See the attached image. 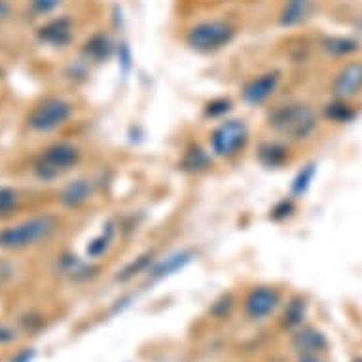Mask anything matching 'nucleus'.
<instances>
[{"mask_svg": "<svg viewBox=\"0 0 362 362\" xmlns=\"http://www.w3.org/2000/svg\"><path fill=\"white\" fill-rule=\"evenodd\" d=\"M330 95L355 101L362 95V61L347 59L330 80Z\"/></svg>", "mask_w": 362, "mask_h": 362, "instance_id": "0eeeda50", "label": "nucleus"}, {"mask_svg": "<svg viewBox=\"0 0 362 362\" xmlns=\"http://www.w3.org/2000/svg\"><path fill=\"white\" fill-rule=\"evenodd\" d=\"M315 177H317V163H308V165H303L300 171L296 173V177L292 178L291 182V197L294 199H300L309 192L311 185H313Z\"/></svg>", "mask_w": 362, "mask_h": 362, "instance_id": "4be33fe9", "label": "nucleus"}, {"mask_svg": "<svg viewBox=\"0 0 362 362\" xmlns=\"http://www.w3.org/2000/svg\"><path fill=\"white\" fill-rule=\"evenodd\" d=\"M36 36L49 48H65L74 38V21L66 16L49 19L36 30Z\"/></svg>", "mask_w": 362, "mask_h": 362, "instance_id": "9b49d317", "label": "nucleus"}, {"mask_svg": "<svg viewBox=\"0 0 362 362\" xmlns=\"http://www.w3.org/2000/svg\"><path fill=\"white\" fill-rule=\"evenodd\" d=\"M19 207V196L18 192L8 186L0 188V216L6 218L10 214H13Z\"/></svg>", "mask_w": 362, "mask_h": 362, "instance_id": "a878e982", "label": "nucleus"}, {"mask_svg": "<svg viewBox=\"0 0 362 362\" xmlns=\"http://www.w3.org/2000/svg\"><path fill=\"white\" fill-rule=\"evenodd\" d=\"M321 118L311 105L302 101L283 103L267 114V127L285 143H305L319 131Z\"/></svg>", "mask_w": 362, "mask_h": 362, "instance_id": "f257e3e1", "label": "nucleus"}, {"mask_svg": "<svg viewBox=\"0 0 362 362\" xmlns=\"http://www.w3.org/2000/svg\"><path fill=\"white\" fill-rule=\"evenodd\" d=\"M305 315H308V302L303 300V298H292L291 302L286 303L285 313H283V325L286 328H300L302 327L303 319H305Z\"/></svg>", "mask_w": 362, "mask_h": 362, "instance_id": "5701e85b", "label": "nucleus"}, {"mask_svg": "<svg viewBox=\"0 0 362 362\" xmlns=\"http://www.w3.org/2000/svg\"><path fill=\"white\" fill-rule=\"evenodd\" d=\"M97 185L93 178L78 177L66 182L59 192V203L65 209H80L95 196Z\"/></svg>", "mask_w": 362, "mask_h": 362, "instance_id": "f8f14e48", "label": "nucleus"}, {"mask_svg": "<svg viewBox=\"0 0 362 362\" xmlns=\"http://www.w3.org/2000/svg\"><path fill=\"white\" fill-rule=\"evenodd\" d=\"M82 54L91 63H107L114 54V42L107 33H95L83 44Z\"/></svg>", "mask_w": 362, "mask_h": 362, "instance_id": "dca6fc26", "label": "nucleus"}, {"mask_svg": "<svg viewBox=\"0 0 362 362\" xmlns=\"http://www.w3.org/2000/svg\"><path fill=\"white\" fill-rule=\"evenodd\" d=\"M118 57H119V66L124 69V74L131 71V49L127 48V44H122L118 49Z\"/></svg>", "mask_w": 362, "mask_h": 362, "instance_id": "c85d7f7f", "label": "nucleus"}, {"mask_svg": "<svg viewBox=\"0 0 362 362\" xmlns=\"http://www.w3.org/2000/svg\"><path fill=\"white\" fill-rule=\"evenodd\" d=\"M0 78H2V69H0Z\"/></svg>", "mask_w": 362, "mask_h": 362, "instance_id": "f704fd0d", "label": "nucleus"}, {"mask_svg": "<svg viewBox=\"0 0 362 362\" xmlns=\"http://www.w3.org/2000/svg\"><path fill=\"white\" fill-rule=\"evenodd\" d=\"M321 49L332 59H353L361 52V42L351 36H325L321 42Z\"/></svg>", "mask_w": 362, "mask_h": 362, "instance_id": "2eb2a0df", "label": "nucleus"}, {"mask_svg": "<svg viewBox=\"0 0 362 362\" xmlns=\"http://www.w3.org/2000/svg\"><path fill=\"white\" fill-rule=\"evenodd\" d=\"M82 161V150L74 143H54L42 150L33 163V173L42 182H54L65 177Z\"/></svg>", "mask_w": 362, "mask_h": 362, "instance_id": "7ed1b4c3", "label": "nucleus"}, {"mask_svg": "<svg viewBox=\"0 0 362 362\" xmlns=\"http://www.w3.org/2000/svg\"><path fill=\"white\" fill-rule=\"evenodd\" d=\"M154 250H146L143 255L135 256L133 260L127 262V264L119 269L118 275H116V281H118V283H127V281L135 279L139 275L146 274L150 269V266L154 264Z\"/></svg>", "mask_w": 362, "mask_h": 362, "instance_id": "aec40b11", "label": "nucleus"}, {"mask_svg": "<svg viewBox=\"0 0 362 362\" xmlns=\"http://www.w3.org/2000/svg\"><path fill=\"white\" fill-rule=\"evenodd\" d=\"M294 213H296V199L288 196L275 203L272 211H269V218L275 220V222H283V220L291 218Z\"/></svg>", "mask_w": 362, "mask_h": 362, "instance_id": "bb28decb", "label": "nucleus"}, {"mask_svg": "<svg viewBox=\"0 0 362 362\" xmlns=\"http://www.w3.org/2000/svg\"><path fill=\"white\" fill-rule=\"evenodd\" d=\"M238 35V29L232 21L226 19H205L192 25L186 30V46L197 54H214L230 46Z\"/></svg>", "mask_w": 362, "mask_h": 362, "instance_id": "20e7f679", "label": "nucleus"}, {"mask_svg": "<svg viewBox=\"0 0 362 362\" xmlns=\"http://www.w3.org/2000/svg\"><path fill=\"white\" fill-rule=\"evenodd\" d=\"M300 362H322V361L319 358V355H308V356H302Z\"/></svg>", "mask_w": 362, "mask_h": 362, "instance_id": "473e14b6", "label": "nucleus"}, {"mask_svg": "<svg viewBox=\"0 0 362 362\" xmlns=\"http://www.w3.org/2000/svg\"><path fill=\"white\" fill-rule=\"evenodd\" d=\"M213 165V156L205 152L202 146H190L180 158V169L192 175H199L211 169Z\"/></svg>", "mask_w": 362, "mask_h": 362, "instance_id": "6ab92c4d", "label": "nucleus"}, {"mask_svg": "<svg viewBox=\"0 0 362 362\" xmlns=\"http://www.w3.org/2000/svg\"><path fill=\"white\" fill-rule=\"evenodd\" d=\"M294 347L302 353V356L321 355L328 347L327 336L317 328H300L294 334Z\"/></svg>", "mask_w": 362, "mask_h": 362, "instance_id": "f3484780", "label": "nucleus"}, {"mask_svg": "<svg viewBox=\"0 0 362 362\" xmlns=\"http://www.w3.org/2000/svg\"><path fill=\"white\" fill-rule=\"evenodd\" d=\"M61 4H63V0H29V10L33 16L42 18V16H49L52 12H55Z\"/></svg>", "mask_w": 362, "mask_h": 362, "instance_id": "cd10ccee", "label": "nucleus"}, {"mask_svg": "<svg viewBox=\"0 0 362 362\" xmlns=\"http://www.w3.org/2000/svg\"><path fill=\"white\" fill-rule=\"evenodd\" d=\"M61 269H63V274L71 275L72 279H80V277L88 279V277L93 275L91 272H95V267L91 266V264L78 260L76 256H65L61 260Z\"/></svg>", "mask_w": 362, "mask_h": 362, "instance_id": "b1692460", "label": "nucleus"}, {"mask_svg": "<svg viewBox=\"0 0 362 362\" xmlns=\"http://www.w3.org/2000/svg\"><path fill=\"white\" fill-rule=\"evenodd\" d=\"M194 260H196V252L192 249L173 250V252H169V255L160 258V260H154V264H152L148 272H146V277H148V281H152V283L167 279V277H171V275L182 272V269L190 266Z\"/></svg>", "mask_w": 362, "mask_h": 362, "instance_id": "9d476101", "label": "nucleus"}, {"mask_svg": "<svg viewBox=\"0 0 362 362\" xmlns=\"http://www.w3.org/2000/svg\"><path fill=\"white\" fill-rule=\"evenodd\" d=\"M321 114L328 124L347 125V124H353V122L358 118V108L355 107V103L353 101L332 97V99L322 107Z\"/></svg>", "mask_w": 362, "mask_h": 362, "instance_id": "4468645a", "label": "nucleus"}, {"mask_svg": "<svg viewBox=\"0 0 362 362\" xmlns=\"http://www.w3.org/2000/svg\"><path fill=\"white\" fill-rule=\"evenodd\" d=\"M116 238V224L114 222H107L103 226V230L99 235L91 239L86 247L89 258H101L103 255H107L108 249L112 247V241Z\"/></svg>", "mask_w": 362, "mask_h": 362, "instance_id": "412c9836", "label": "nucleus"}, {"mask_svg": "<svg viewBox=\"0 0 362 362\" xmlns=\"http://www.w3.org/2000/svg\"><path fill=\"white\" fill-rule=\"evenodd\" d=\"M281 294L274 286H256L245 298V313L252 321H264L279 308Z\"/></svg>", "mask_w": 362, "mask_h": 362, "instance_id": "1a4fd4ad", "label": "nucleus"}, {"mask_svg": "<svg viewBox=\"0 0 362 362\" xmlns=\"http://www.w3.org/2000/svg\"><path fill=\"white\" fill-rule=\"evenodd\" d=\"M33 356H35V353H33V351H23V353H21L19 356H16L12 362H30V358H33Z\"/></svg>", "mask_w": 362, "mask_h": 362, "instance_id": "2f4dec72", "label": "nucleus"}, {"mask_svg": "<svg viewBox=\"0 0 362 362\" xmlns=\"http://www.w3.org/2000/svg\"><path fill=\"white\" fill-rule=\"evenodd\" d=\"M16 338V332L10 330V328H0V344H8Z\"/></svg>", "mask_w": 362, "mask_h": 362, "instance_id": "c756f323", "label": "nucleus"}, {"mask_svg": "<svg viewBox=\"0 0 362 362\" xmlns=\"http://www.w3.org/2000/svg\"><path fill=\"white\" fill-rule=\"evenodd\" d=\"M8 13H10V4H8V0H0V23L8 18Z\"/></svg>", "mask_w": 362, "mask_h": 362, "instance_id": "7c9ffc66", "label": "nucleus"}, {"mask_svg": "<svg viewBox=\"0 0 362 362\" xmlns=\"http://www.w3.org/2000/svg\"><path fill=\"white\" fill-rule=\"evenodd\" d=\"M250 141L249 125L245 124V119L239 118H224L220 119L209 137V146L213 156L220 160H232L247 148Z\"/></svg>", "mask_w": 362, "mask_h": 362, "instance_id": "39448f33", "label": "nucleus"}, {"mask_svg": "<svg viewBox=\"0 0 362 362\" xmlns=\"http://www.w3.org/2000/svg\"><path fill=\"white\" fill-rule=\"evenodd\" d=\"M311 12H313L311 0H286L285 6L279 12V25L285 29L298 27L311 18Z\"/></svg>", "mask_w": 362, "mask_h": 362, "instance_id": "a211bd4d", "label": "nucleus"}, {"mask_svg": "<svg viewBox=\"0 0 362 362\" xmlns=\"http://www.w3.org/2000/svg\"><path fill=\"white\" fill-rule=\"evenodd\" d=\"M355 362H362V358H356V361Z\"/></svg>", "mask_w": 362, "mask_h": 362, "instance_id": "72a5a7b5", "label": "nucleus"}, {"mask_svg": "<svg viewBox=\"0 0 362 362\" xmlns=\"http://www.w3.org/2000/svg\"><path fill=\"white\" fill-rule=\"evenodd\" d=\"M74 107L63 97H46L27 116V125L35 133H52L72 118Z\"/></svg>", "mask_w": 362, "mask_h": 362, "instance_id": "423d86ee", "label": "nucleus"}, {"mask_svg": "<svg viewBox=\"0 0 362 362\" xmlns=\"http://www.w3.org/2000/svg\"><path fill=\"white\" fill-rule=\"evenodd\" d=\"M283 74L279 71H266L258 76L250 78L241 89V101L247 107H260L275 95L279 89Z\"/></svg>", "mask_w": 362, "mask_h": 362, "instance_id": "6e6552de", "label": "nucleus"}, {"mask_svg": "<svg viewBox=\"0 0 362 362\" xmlns=\"http://www.w3.org/2000/svg\"><path fill=\"white\" fill-rule=\"evenodd\" d=\"M256 160L260 161L266 169H281L291 161L288 144L285 141H279V139L262 141L256 148Z\"/></svg>", "mask_w": 362, "mask_h": 362, "instance_id": "ddd939ff", "label": "nucleus"}, {"mask_svg": "<svg viewBox=\"0 0 362 362\" xmlns=\"http://www.w3.org/2000/svg\"><path fill=\"white\" fill-rule=\"evenodd\" d=\"M59 230V220L54 214H33L0 232V249L21 250L46 243Z\"/></svg>", "mask_w": 362, "mask_h": 362, "instance_id": "f03ea898", "label": "nucleus"}, {"mask_svg": "<svg viewBox=\"0 0 362 362\" xmlns=\"http://www.w3.org/2000/svg\"><path fill=\"white\" fill-rule=\"evenodd\" d=\"M232 101L226 99V97H218V99H213L209 101L203 108V114L211 119H224L228 118V114L232 112Z\"/></svg>", "mask_w": 362, "mask_h": 362, "instance_id": "393cba45", "label": "nucleus"}]
</instances>
